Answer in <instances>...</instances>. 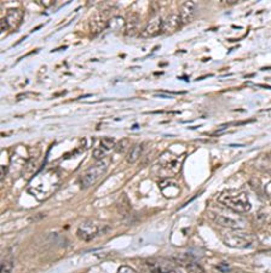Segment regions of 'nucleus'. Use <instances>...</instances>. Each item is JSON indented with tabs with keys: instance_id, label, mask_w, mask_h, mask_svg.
Here are the masks:
<instances>
[{
	"instance_id": "f257e3e1",
	"label": "nucleus",
	"mask_w": 271,
	"mask_h": 273,
	"mask_svg": "<svg viewBox=\"0 0 271 273\" xmlns=\"http://www.w3.org/2000/svg\"><path fill=\"white\" fill-rule=\"evenodd\" d=\"M218 202L235 213L244 214L251 210V202L245 192L239 190H224L218 195Z\"/></svg>"
},
{
	"instance_id": "f03ea898",
	"label": "nucleus",
	"mask_w": 271,
	"mask_h": 273,
	"mask_svg": "<svg viewBox=\"0 0 271 273\" xmlns=\"http://www.w3.org/2000/svg\"><path fill=\"white\" fill-rule=\"evenodd\" d=\"M207 214L208 218L214 223L223 226L225 228H230V230H242L247 225L246 218L239 215V213H235V211L228 209V208H226V210L213 208V209L208 210Z\"/></svg>"
},
{
	"instance_id": "7ed1b4c3",
	"label": "nucleus",
	"mask_w": 271,
	"mask_h": 273,
	"mask_svg": "<svg viewBox=\"0 0 271 273\" xmlns=\"http://www.w3.org/2000/svg\"><path fill=\"white\" fill-rule=\"evenodd\" d=\"M184 158L185 153L175 154L171 151L164 152L157 161V166H159V171L162 175V177L169 179V177L177 175L180 171Z\"/></svg>"
},
{
	"instance_id": "20e7f679",
	"label": "nucleus",
	"mask_w": 271,
	"mask_h": 273,
	"mask_svg": "<svg viewBox=\"0 0 271 273\" xmlns=\"http://www.w3.org/2000/svg\"><path fill=\"white\" fill-rule=\"evenodd\" d=\"M223 242L225 246L235 249H251L257 243V238L249 232L242 230H231L223 233Z\"/></svg>"
},
{
	"instance_id": "39448f33",
	"label": "nucleus",
	"mask_w": 271,
	"mask_h": 273,
	"mask_svg": "<svg viewBox=\"0 0 271 273\" xmlns=\"http://www.w3.org/2000/svg\"><path fill=\"white\" fill-rule=\"evenodd\" d=\"M57 175L53 174L52 171L44 172L43 175H40V179L35 177L33 180L32 185L29 187V192H32L35 197H48L49 194L53 192L57 187Z\"/></svg>"
},
{
	"instance_id": "423d86ee",
	"label": "nucleus",
	"mask_w": 271,
	"mask_h": 273,
	"mask_svg": "<svg viewBox=\"0 0 271 273\" xmlns=\"http://www.w3.org/2000/svg\"><path fill=\"white\" fill-rule=\"evenodd\" d=\"M110 164L109 158H103L100 161H98L96 164L91 166L90 169H87L84 174L80 177V186L82 190L90 189L91 186H94L95 184L104 175V172L108 170V166Z\"/></svg>"
},
{
	"instance_id": "0eeeda50",
	"label": "nucleus",
	"mask_w": 271,
	"mask_h": 273,
	"mask_svg": "<svg viewBox=\"0 0 271 273\" xmlns=\"http://www.w3.org/2000/svg\"><path fill=\"white\" fill-rule=\"evenodd\" d=\"M109 230L108 225L99 222V221H87L84 222L79 228H77V237L81 238L82 241L90 242L98 236H102L105 232Z\"/></svg>"
},
{
	"instance_id": "6e6552de",
	"label": "nucleus",
	"mask_w": 271,
	"mask_h": 273,
	"mask_svg": "<svg viewBox=\"0 0 271 273\" xmlns=\"http://www.w3.org/2000/svg\"><path fill=\"white\" fill-rule=\"evenodd\" d=\"M149 271L151 273H182L173 262L164 259H153L147 261Z\"/></svg>"
},
{
	"instance_id": "1a4fd4ad",
	"label": "nucleus",
	"mask_w": 271,
	"mask_h": 273,
	"mask_svg": "<svg viewBox=\"0 0 271 273\" xmlns=\"http://www.w3.org/2000/svg\"><path fill=\"white\" fill-rule=\"evenodd\" d=\"M116 140L113 137H103L102 140L99 141L97 147H95L94 152H92V156H94L95 159L97 161H100V159L105 158L108 152H110L112 149L115 148L116 146Z\"/></svg>"
},
{
	"instance_id": "9d476101",
	"label": "nucleus",
	"mask_w": 271,
	"mask_h": 273,
	"mask_svg": "<svg viewBox=\"0 0 271 273\" xmlns=\"http://www.w3.org/2000/svg\"><path fill=\"white\" fill-rule=\"evenodd\" d=\"M23 19V11L21 9H10L7 10L6 15L4 17V21L6 23L7 29L15 30L20 26Z\"/></svg>"
},
{
	"instance_id": "9b49d317",
	"label": "nucleus",
	"mask_w": 271,
	"mask_h": 273,
	"mask_svg": "<svg viewBox=\"0 0 271 273\" xmlns=\"http://www.w3.org/2000/svg\"><path fill=\"white\" fill-rule=\"evenodd\" d=\"M196 14V4L194 1H185L183 2L179 9V19L182 25H188L192 22Z\"/></svg>"
},
{
	"instance_id": "f8f14e48",
	"label": "nucleus",
	"mask_w": 271,
	"mask_h": 273,
	"mask_svg": "<svg viewBox=\"0 0 271 273\" xmlns=\"http://www.w3.org/2000/svg\"><path fill=\"white\" fill-rule=\"evenodd\" d=\"M160 190L166 198H175L180 194L179 185L171 179L164 180L160 184Z\"/></svg>"
},
{
	"instance_id": "ddd939ff",
	"label": "nucleus",
	"mask_w": 271,
	"mask_h": 273,
	"mask_svg": "<svg viewBox=\"0 0 271 273\" xmlns=\"http://www.w3.org/2000/svg\"><path fill=\"white\" fill-rule=\"evenodd\" d=\"M162 22H164V20H162L161 17H155V19L151 20V21L146 26V28H144L143 32H142V37L150 38L162 33Z\"/></svg>"
},
{
	"instance_id": "4468645a",
	"label": "nucleus",
	"mask_w": 271,
	"mask_h": 273,
	"mask_svg": "<svg viewBox=\"0 0 271 273\" xmlns=\"http://www.w3.org/2000/svg\"><path fill=\"white\" fill-rule=\"evenodd\" d=\"M182 26L180 23V19H179V15L178 14H171L164 19V22H162V33H166V32H174L175 29Z\"/></svg>"
},
{
	"instance_id": "2eb2a0df",
	"label": "nucleus",
	"mask_w": 271,
	"mask_h": 273,
	"mask_svg": "<svg viewBox=\"0 0 271 273\" xmlns=\"http://www.w3.org/2000/svg\"><path fill=\"white\" fill-rule=\"evenodd\" d=\"M108 19H109V14H107V12L102 11L97 14L90 22V27H91L92 32H100L108 23Z\"/></svg>"
},
{
	"instance_id": "dca6fc26",
	"label": "nucleus",
	"mask_w": 271,
	"mask_h": 273,
	"mask_svg": "<svg viewBox=\"0 0 271 273\" xmlns=\"http://www.w3.org/2000/svg\"><path fill=\"white\" fill-rule=\"evenodd\" d=\"M142 152H143V143L135 145L133 147L130 148V151H128L127 157H126V161L131 164L135 163V162H137L139 158H141Z\"/></svg>"
},
{
	"instance_id": "f3484780",
	"label": "nucleus",
	"mask_w": 271,
	"mask_h": 273,
	"mask_svg": "<svg viewBox=\"0 0 271 273\" xmlns=\"http://www.w3.org/2000/svg\"><path fill=\"white\" fill-rule=\"evenodd\" d=\"M14 269V260L10 256H5L1 261V273H11Z\"/></svg>"
},
{
	"instance_id": "a211bd4d",
	"label": "nucleus",
	"mask_w": 271,
	"mask_h": 273,
	"mask_svg": "<svg viewBox=\"0 0 271 273\" xmlns=\"http://www.w3.org/2000/svg\"><path fill=\"white\" fill-rule=\"evenodd\" d=\"M128 145H130V141L126 140V138H123V140H120L118 143H116L115 151L118 152V153H123V152L127 151Z\"/></svg>"
},
{
	"instance_id": "6ab92c4d",
	"label": "nucleus",
	"mask_w": 271,
	"mask_h": 273,
	"mask_svg": "<svg viewBox=\"0 0 271 273\" xmlns=\"http://www.w3.org/2000/svg\"><path fill=\"white\" fill-rule=\"evenodd\" d=\"M118 273H137V272L132 269V267L123 265V266H121L120 269L118 270Z\"/></svg>"
},
{
	"instance_id": "aec40b11",
	"label": "nucleus",
	"mask_w": 271,
	"mask_h": 273,
	"mask_svg": "<svg viewBox=\"0 0 271 273\" xmlns=\"http://www.w3.org/2000/svg\"><path fill=\"white\" fill-rule=\"evenodd\" d=\"M265 193H267L268 197H269L271 199V182H269V184L265 186Z\"/></svg>"
}]
</instances>
